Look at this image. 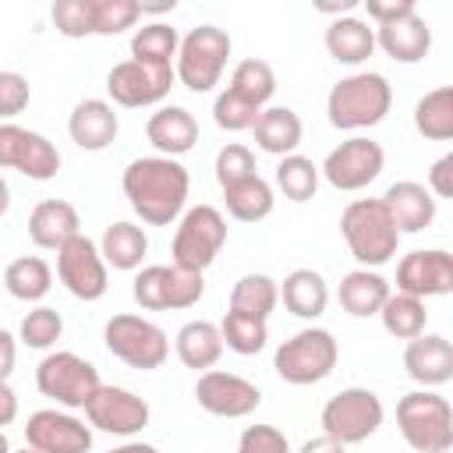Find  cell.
<instances>
[{"mask_svg":"<svg viewBox=\"0 0 453 453\" xmlns=\"http://www.w3.org/2000/svg\"><path fill=\"white\" fill-rule=\"evenodd\" d=\"M226 92L237 96L241 103L255 106V110H265L273 92H276V71L258 60V57H248L241 60L234 71H230V81H226Z\"/></svg>","mask_w":453,"mask_h":453,"instance_id":"cell-32","label":"cell"},{"mask_svg":"<svg viewBox=\"0 0 453 453\" xmlns=\"http://www.w3.org/2000/svg\"><path fill=\"white\" fill-rule=\"evenodd\" d=\"M7 209H11V188H7V180L0 177V219L7 216Z\"/></svg>","mask_w":453,"mask_h":453,"instance_id":"cell-54","label":"cell"},{"mask_svg":"<svg viewBox=\"0 0 453 453\" xmlns=\"http://www.w3.org/2000/svg\"><path fill=\"white\" fill-rule=\"evenodd\" d=\"M297 453H347V446H340V442H333V439H326V435H315V439L301 442Z\"/></svg>","mask_w":453,"mask_h":453,"instance_id":"cell-52","label":"cell"},{"mask_svg":"<svg viewBox=\"0 0 453 453\" xmlns=\"http://www.w3.org/2000/svg\"><path fill=\"white\" fill-rule=\"evenodd\" d=\"M195 400L212 418H248L251 411H258L262 389L255 382H248L244 375L209 368L195 382Z\"/></svg>","mask_w":453,"mask_h":453,"instance_id":"cell-17","label":"cell"},{"mask_svg":"<svg viewBox=\"0 0 453 453\" xmlns=\"http://www.w3.org/2000/svg\"><path fill=\"white\" fill-rule=\"evenodd\" d=\"M276 304H280V283L265 273H244L230 290V311H241V315H251V319L269 322Z\"/></svg>","mask_w":453,"mask_h":453,"instance_id":"cell-34","label":"cell"},{"mask_svg":"<svg viewBox=\"0 0 453 453\" xmlns=\"http://www.w3.org/2000/svg\"><path fill=\"white\" fill-rule=\"evenodd\" d=\"M386 166V152L379 142L365 138V134H350L347 142H340L336 149L326 152L319 173L336 188V191H361L372 180H379Z\"/></svg>","mask_w":453,"mask_h":453,"instance_id":"cell-13","label":"cell"},{"mask_svg":"<svg viewBox=\"0 0 453 453\" xmlns=\"http://www.w3.org/2000/svg\"><path fill=\"white\" fill-rule=\"evenodd\" d=\"M336 361H340V347L333 333L322 326H308L276 347L273 372L290 386H315L333 375Z\"/></svg>","mask_w":453,"mask_h":453,"instance_id":"cell-6","label":"cell"},{"mask_svg":"<svg viewBox=\"0 0 453 453\" xmlns=\"http://www.w3.org/2000/svg\"><path fill=\"white\" fill-rule=\"evenodd\" d=\"M226 244V219L216 205H191L180 212L173 241H170V255L177 269L188 273H205L216 255Z\"/></svg>","mask_w":453,"mask_h":453,"instance_id":"cell-9","label":"cell"},{"mask_svg":"<svg viewBox=\"0 0 453 453\" xmlns=\"http://www.w3.org/2000/svg\"><path fill=\"white\" fill-rule=\"evenodd\" d=\"M110 453H159L152 442H142V439H127V442H120V446H113Z\"/></svg>","mask_w":453,"mask_h":453,"instance_id":"cell-53","label":"cell"},{"mask_svg":"<svg viewBox=\"0 0 453 453\" xmlns=\"http://www.w3.org/2000/svg\"><path fill=\"white\" fill-rule=\"evenodd\" d=\"M117 131H120V117L106 99H81L67 117V134L85 152L110 149L117 142Z\"/></svg>","mask_w":453,"mask_h":453,"instance_id":"cell-22","label":"cell"},{"mask_svg":"<svg viewBox=\"0 0 453 453\" xmlns=\"http://www.w3.org/2000/svg\"><path fill=\"white\" fill-rule=\"evenodd\" d=\"M414 127L428 142H449L453 138V88L449 85H439L418 99Z\"/></svg>","mask_w":453,"mask_h":453,"instance_id":"cell-35","label":"cell"},{"mask_svg":"<svg viewBox=\"0 0 453 453\" xmlns=\"http://www.w3.org/2000/svg\"><path fill=\"white\" fill-rule=\"evenodd\" d=\"M4 287L18 301H42L53 287V269L39 255H21L4 269Z\"/></svg>","mask_w":453,"mask_h":453,"instance_id":"cell-36","label":"cell"},{"mask_svg":"<svg viewBox=\"0 0 453 453\" xmlns=\"http://www.w3.org/2000/svg\"><path fill=\"white\" fill-rule=\"evenodd\" d=\"M372 32H375V46L396 64H418L432 50V28L418 11H411V14L396 18V21L375 25Z\"/></svg>","mask_w":453,"mask_h":453,"instance_id":"cell-21","label":"cell"},{"mask_svg":"<svg viewBox=\"0 0 453 453\" xmlns=\"http://www.w3.org/2000/svg\"><path fill=\"white\" fill-rule=\"evenodd\" d=\"M382 205H386V212H389V219H393V226L400 234H421L435 219V198L418 180L389 184L386 195H382Z\"/></svg>","mask_w":453,"mask_h":453,"instance_id":"cell-24","label":"cell"},{"mask_svg":"<svg viewBox=\"0 0 453 453\" xmlns=\"http://www.w3.org/2000/svg\"><path fill=\"white\" fill-rule=\"evenodd\" d=\"M60 336H64V319H60V311L50 308V304L32 308V311L21 319V326H18V340H21L25 347H32V350H50V347H57Z\"/></svg>","mask_w":453,"mask_h":453,"instance_id":"cell-41","label":"cell"},{"mask_svg":"<svg viewBox=\"0 0 453 453\" xmlns=\"http://www.w3.org/2000/svg\"><path fill=\"white\" fill-rule=\"evenodd\" d=\"M14 361H18V340H14L7 329H0V382L11 379Z\"/></svg>","mask_w":453,"mask_h":453,"instance_id":"cell-50","label":"cell"},{"mask_svg":"<svg viewBox=\"0 0 453 453\" xmlns=\"http://www.w3.org/2000/svg\"><path fill=\"white\" fill-rule=\"evenodd\" d=\"M439 453H449V449H439Z\"/></svg>","mask_w":453,"mask_h":453,"instance_id":"cell-57","label":"cell"},{"mask_svg":"<svg viewBox=\"0 0 453 453\" xmlns=\"http://www.w3.org/2000/svg\"><path fill=\"white\" fill-rule=\"evenodd\" d=\"M382 418H386V407H382L375 389L347 386V389H340L336 396H329L322 403L319 425H322L326 439H333L340 446H357V442L372 439L382 428Z\"/></svg>","mask_w":453,"mask_h":453,"instance_id":"cell-7","label":"cell"},{"mask_svg":"<svg viewBox=\"0 0 453 453\" xmlns=\"http://www.w3.org/2000/svg\"><path fill=\"white\" fill-rule=\"evenodd\" d=\"M403 372L421 389H439L453 379V343L439 333H421L403 347Z\"/></svg>","mask_w":453,"mask_h":453,"instance_id":"cell-20","label":"cell"},{"mask_svg":"<svg viewBox=\"0 0 453 453\" xmlns=\"http://www.w3.org/2000/svg\"><path fill=\"white\" fill-rule=\"evenodd\" d=\"M393 88L379 71H354L340 78L326 96V117L336 131H365L386 120Z\"/></svg>","mask_w":453,"mask_h":453,"instance_id":"cell-2","label":"cell"},{"mask_svg":"<svg viewBox=\"0 0 453 453\" xmlns=\"http://www.w3.org/2000/svg\"><path fill=\"white\" fill-rule=\"evenodd\" d=\"M11 453H35V449H32V446H25V449H11Z\"/></svg>","mask_w":453,"mask_h":453,"instance_id":"cell-56","label":"cell"},{"mask_svg":"<svg viewBox=\"0 0 453 453\" xmlns=\"http://www.w3.org/2000/svg\"><path fill=\"white\" fill-rule=\"evenodd\" d=\"M173 350L180 357L184 368H195V372H209L219 357H223V336H219V326L209 322V319H191L177 329L173 336Z\"/></svg>","mask_w":453,"mask_h":453,"instance_id":"cell-29","label":"cell"},{"mask_svg":"<svg viewBox=\"0 0 453 453\" xmlns=\"http://www.w3.org/2000/svg\"><path fill=\"white\" fill-rule=\"evenodd\" d=\"M212 170H216V184H219L223 191L258 173V170H255V152H251L248 145H241V142H226V145L216 152V166H212Z\"/></svg>","mask_w":453,"mask_h":453,"instance_id":"cell-42","label":"cell"},{"mask_svg":"<svg viewBox=\"0 0 453 453\" xmlns=\"http://www.w3.org/2000/svg\"><path fill=\"white\" fill-rule=\"evenodd\" d=\"M0 453H11V442H7V435L0 432Z\"/></svg>","mask_w":453,"mask_h":453,"instance_id":"cell-55","label":"cell"},{"mask_svg":"<svg viewBox=\"0 0 453 453\" xmlns=\"http://www.w3.org/2000/svg\"><path fill=\"white\" fill-rule=\"evenodd\" d=\"M230 35L226 28H216V25H198L191 28L180 46H177V60H173V78L202 96V92H212L226 71V60H230Z\"/></svg>","mask_w":453,"mask_h":453,"instance_id":"cell-5","label":"cell"},{"mask_svg":"<svg viewBox=\"0 0 453 453\" xmlns=\"http://www.w3.org/2000/svg\"><path fill=\"white\" fill-rule=\"evenodd\" d=\"M124 198L134 216L149 226H170L180 219L191 191V177L180 159L170 156H142L131 159L120 177Z\"/></svg>","mask_w":453,"mask_h":453,"instance_id":"cell-1","label":"cell"},{"mask_svg":"<svg viewBox=\"0 0 453 453\" xmlns=\"http://www.w3.org/2000/svg\"><path fill=\"white\" fill-rule=\"evenodd\" d=\"M453 290V255L442 248L407 251L396 265V294H411L418 301L442 297Z\"/></svg>","mask_w":453,"mask_h":453,"instance_id":"cell-19","label":"cell"},{"mask_svg":"<svg viewBox=\"0 0 453 453\" xmlns=\"http://www.w3.org/2000/svg\"><path fill=\"white\" fill-rule=\"evenodd\" d=\"M173 67L170 64H149V60H120L110 67L106 74V92L113 99V106L124 110H142V106H156L170 96L173 88Z\"/></svg>","mask_w":453,"mask_h":453,"instance_id":"cell-12","label":"cell"},{"mask_svg":"<svg viewBox=\"0 0 453 453\" xmlns=\"http://www.w3.org/2000/svg\"><path fill=\"white\" fill-rule=\"evenodd\" d=\"M0 166L18 170L28 180H53L60 170V152L39 131H28L18 124H0Z\"/></svg>","mask_w":453,"mask_h":453,"instance_id":"cell-15","label":"cell"},{"mask_svg":"<svg viewBox=\"0 0 453 453\" xmlns=\"http://www.w3.org/2000/svg\"><path fill=\"white\" fill-rule=\"evenodd\" d=\"M78 234H81L78 209L71 202H64V198H42L28 212V237L42 251H60Z\"/></svg>","mask_w":453,"mask_h":453,"instance_id":"cell-23","label":"cell"},{"mask_svg":"<svg viewBox=\"0 0 453 453\" xmlns=\"http://www.w3.org/2000/svg\"><path fill=\"white\" fill-rule=\"evenodd\" d=\"M57 280L64 283V290L78 301H99L110 287L106 276V262L99 255V244L88 241L85 234L71 237L60 251H57Z\"/></svg>","mask_w":453,"mask_h":453,"instance_id":"cell-14","label":"cell"},{"mask_svg":"<svg viewBox=\"0 0 453 453\" xmlns=\"http://www.w3.org/2000/svg\"><path fill=\"white\" fill-rule=\"evenodd\" d=\"M103 343L117 361H124L127 368H138V372H152L170 357L166 333L156 322H149L142 315H127V311L113 315L103 326Z\"/></svg>","mask_w":453,"mask_h":453,"instance_id":"cell-10","label":"cell"},{"mask_svg":"<svg viewBox=\"0 0 453 453\" xmlns=\"http://www.w3.org/2000/svg\"><path fill=\"white\" fill-rule=\"evenodd\" d=\"M237 453H290V442L276 425H248L237 435Z\"/></svg>","mask_w":453,"mask_h":453,"instance_id":"cell-47","label":"cell"},{"mask_svg":"<svg viewBox=\"0 0 453 453\" xmlns=\"http://www.w3.org/2000/svg\"><path fill=\"white\" fill-rule=\"evenodd\" d=\"M219 336H223V347L226 350L248 357V354H258L269 343V322L265 319L241 315V311H226L223 322H219Z\"/></svg>","mask_w":453,"mask_h":453,"instance_id":"cell-40","label":"cell"},{"mask_svg":"<svg viewBox=\"0 0 453 453\" xmlns=\"http://www.w3.org/2000/svg\"><path fill=\"white\" fill-rule=\"evenodd\" d=\"M428 195L432 198H449L453 195V156H442L428 170Z\"/></svg>","mask_w":453,"mask_h":453,"instance_id":"cell-49","label":"cell"},{"mask_svg":"<svg viewBox=\"0 0 453 453\" xmlns=\"http://www.w3.org/2000/svg\"><path fill=\"white\" fill-rule=\"evenodd\" d=\"M280 301L294 319L315 322L329 304V287L319 269H294L280 283Z\"/></svg>","mask_w":453,"mask_h":453,"instance_id":"cell-28","label":"cell"},{"mask_svg":"<svg viewBox=\"0 0 453 453\" xmlns=\"http://www.w3.org/2000/svg\"><path fill=\"white\" fill-rule=\"evenodd\" d=\"M340 234L361 269L386 265L400 244V230L393 226L382 198H354L340 212Z\"/></svg>","mask_w":453,"mask_h":453,"instance_id":"cell-3","label":"cell"},{"mask_svg":"<svg viewBox=\"0 0 453 453\" xmlns=\"http://www.w3.org/2000/svg\"><path fill=\"white\" fill-rule=\"evenodd\" d=\"M149 418H152L149 403L138 393L124 389V386H99L96 396L85 407V421L92 428L110 432V435H120V439L138 435L149 425Z\"/></svg>","mask_w":453,"mask_h":453,"instance_id":"cell-18","label":"cell"},{"mask_svg":"<svg viewBox=\"0 0 453 453\" xmlns=\"http://www.w3.org/2000/svg\"><path fill=\"white\" fill-rule=\"evenodd\" d=\"M319 180H322L319 166H315L308 156H301V152H290V156H283V159L276 163V188H280L283 198H290V202H308V198H315Z\"/></svg>","mask_w":453,"mask_h":453,"instance_id":"cell-39","label":"cell"},{"mask_svg":"<svg viewBox=\"0 0 453 453\" xmlns=\"http://www.w3.org/2000/svg\"><path fill=\"white\" fill-rule=\"evenodd\" d=\"M205 294V280L202 273H188L170 265H145L134 273L131 283V297L145 308V311H184L195 308Z\"/></svg>","mask_w":453,"mask_h":453,"instance_id":"cell-11","label":"cell"},{"mask_svg":"<svg viewBox=\"0 0 453 453\" xmlns=\"http://www.w3.org/2000/svg\"><path fill=\"white\" fill-rule=\"evenodd\" d=\"M365 11H368V21L386 25V21H396L418 7H414V0H365Z\"/></svg>","mask_w":453,"mask_h":453,"instance_id":"cell-48","label":"cell"},{"mask_svg":"<svg viewBox=\"0 0 453 453\" xmlns=\"http://www.w3.org/2000/svg\"><path fill=\"white\" fill-rule=\"evenodd\" d=\"M177 46H180V35L166 21H149V25L134 28V35H131V57L149 60V64H170L173 67Z\"/></svg>","mask_w":453,"mask_h":453,"instance_id":"cell-38","label":"cell"},{"mask_svg":"<svg viewBox=\"0 0 453 453\" xmlns=\"http://www.w3.org/2000/svg\"><path fill=\"white\" fill-rule=\"evenodd\" d=\"M92 11H96V35H120L134 28V21L142 18L138 0H92Z\"/></svg>","mask_w":453,"mask_h":453,"instance_id":"cell-44","label":"cell"},{"mask_svg":"<svg viewBox=\"0 0 453 453\" xmlns=\"http://www.w3.org/2000/svg\"><path fill=\"white\" fill-rule=\"evenodd\" d=\"M223 205H226V212H230L237 223H262V219L273 212L276 195H273V184L255 173V177H248V180L226 188V191H223Z\"/></svg>","mask_w":453,"mask_h":453,"instance_id":"cell-33","label":"cell"},{"mask_svg":"<svg viewBox=\"0 0 453 453\" xmlns=\"http://www.w3.org/2000/svg\"><path fill=\"white\" fill-rule=\"evenodd\" d=\"M389 280L379 273V269H350L340 287H336V297H340V308L354 319H368V315H379V308L386 304L389 297Z\"/></svg>","mask_w":453,"mask_h":453,"instance_id":"cell-27","label":"cell"},{"mask_svg":"<svg viewBox=\"0 0 453 453\" xmlns=\"http://www.w3.org/2000/svg\"><path fill=\"white\" fill-rule=\"evenodd\" d=\"M258 113H262V110L241 103V99L230 96L226 88H223V92L216 96V103H212V120H216V127H223V131H251L255 120H258Z\"/></svg>","mask_w":453,"mask_h":453,"instance_id":"cell-45","label":"cell"},{"mask_svg":"<svg viewBox=\"0 0 453 453\" xmlns=\"http://www.w3.org/2000/svg\"><path fill=\"white\" fill-rule=\"evenodd\" d=\"M35 386L46 400H53L64 411H85L96 389L103 386L99 368L74 350H50L35 365Z\"/></svg>","mask_w":453,"mask_h":453,"instance_id":"cell-8","label":"cell"},{"mask_svg":"<svg viewBox=\"0 0 453 453\" xmlns=\"http://www.w3.org/2000/svg\"><path fill=\"white\" fill-rule=\"evenodd\" d=\"M25 446H32L35 453H88L92 425L64 407H42L25 421Z\"/></svg>","mask_w":453,"mask_h":453,"instance_id":"cell-16","label":"cell"},{"mask_svg":"<svg viewBox=\"0 0 453 453\" xmlns=\"http://www.w3.org/2000/svg\"><path fill=\"white\" fill-rule=\"evenodd\" d=\"M145 251H149V237H145V230H142L138 223H131V219L110 223V226L103 230V237H99V255H103V262L113 265V269H120V273L142 269Z\"/></svg>","mask_w":453,"mask_h":453,"instance_id":"cell-31","label":"cell"},{"mask_svg":"<svg viewBox=\"0 0 453 453\" xmlns=\"http://www.w3.org/2000/svg\"><path fill=\"white\" fill-rule=\"evenodd\" d=\"M396 428L418 453H439L453 446V407L435 389H411L396 400Z\"/></svg>","mask_w":453,"mask_h":453,"instance_id":"cell-4","label":"cell"},{"mask_svg":"<svg viewBox=\"0 0 453 453\" xmlns=\"http://www.w3.org/2000/svg\"><path fill=\"white\" fill-rule=\"evenodd\" d=\"M255 145L262 149V152H269V156H290V152H297V145H301V134H304V124H301V117L290 110V106H265L262 113H258V120H255Z\"/></svg>","mask_w":453,"mask_h":453,"instance_id":"cell-30","label":"cell"},{"mask_svg":"<svg viewBox=\"0 0 453 453\" xmlns=\"http://www.w3.org/2000/svg\"><path fill=\"white\" fill-rule=\"evenodd\" d=\"M326 53L336 64H343V67L365 64L375 53V32H372V25L365 18H354V14L333 18L329 28H326Z\"/></svg>","mask_w":453,"mask_h":453,"instance_id":"cell-26","label":"cell"},{"mask_svg":"<svg viewBox=\"0 0 453 453\" xmlns=\"http://www.w3.org/2000/svg\"><path fill=\"white\" fill-rule=\"evenodd\" d=\"M379 319H382V329L396 340H414L425 333V322H428V311H425V301L411 297V294H389L386 304L379 308Z\"/></svg>","mask_w":453,"mask_h":453,"instance_id":"cell-37","label":"cell"},{"mask_svg":"<svg viewBox=\"0 0 453 453\" xmlns=\"http://www.w3.org/2000/svg\"><path fill=\"white\" fill-rule=\"evenodd\" d=\"M32 85L21 71H0V124H11L18 113L28 110Z\"/></svg>","mask_w":453,"mask_h":453,"instance_id":"cell-46","label":"cell"},{"mask_svg":"<svg viewBox=\"0 0 453 453\" xmlns=\"http://www.w3.org/2000/svg\"><path fill=\"white\" fill-rule=\"evenodd\" d=\"M14 418H18V393L7 382H0V432L4 425H14Z\"/></svg>","mask_w":453,"mask_h":453,"instance_id":"cell-51","label":"cell"},{"mask_svg":"<svg viewBox=\"0 0 453 453\" xmlns=\"http://www.w3.org/2000/svg\"><path fill=\"white\" fill-rule=\"evenodd\" d=\"M53 25L60 35L67 39H85V35H96V11H92V0H57L53 11H50Z\"/></svg>","mask_w":453,"mask_h":453,"instance_id":"cell-43","label":"cell"},{"mask_svg":"<svg viewBox=\"0 0 453 453\" xmlns=\"http://www.w3.org/2000/svg\"><path fill=\"white\" fill-rule=\"evenodd\" d=\"M145 138L152 142V149L159 156L177 159V156H184V152L195 149V142H198V120L184 106H159L145 120Z\"/></svg>","mask_w":453,"mask_h":453,"instance_id":"cell-25","label":"cell"}]
</instances>
